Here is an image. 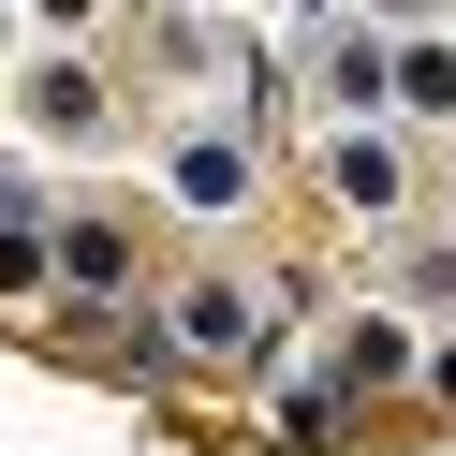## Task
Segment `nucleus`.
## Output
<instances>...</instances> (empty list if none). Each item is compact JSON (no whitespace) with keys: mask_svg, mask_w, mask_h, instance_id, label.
<instances>
[{"mask_svg":"<svg viewBox=\"0 0 456 456\" xmlns=\"http://www.w3.org/2000/svg\"><path fill=\"white\" fill-rule=\"evenodd\" d=\"M177 324L207 338V354H236V338H265V295H236V280H207V295H191Z\"/></svg>","mask_w":456,"mask_h":456,"instance_id":"obj_1","label":"nucleus"}]
</instances>
